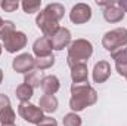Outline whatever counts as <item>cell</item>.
<instances>
[{
  "label": "cell",
  "mask_w": 127,
  "mask_h": 126,
  "mask_svg": "<svg viewBox=\"0 0 127 126\" xmlns=\"http://www.w3.org/2000/svg\"><path fill=\"white\" fill-rule=\"evenodd\" d=\"M65 9L61 3H49L35 18L37 27L46 37H52L59 30V21L64 18Z\"/></svg>",
  "instance_id": "6da1fadb"
},
{
  "label": "cell",
  "mask_w": 127,
  "mask_h": 126,
  "mask_svg": "<svg viewBox=\"0 0 127 126\" xmlns=\"http://www.w3.org/2000/svg\"><path fill=\"white\" fill-rule=\"evenodd\" d=\"M97 101V92L89 85V82L72 83L71 85V99L69 108L72 113L83 111L86 107H90Z\"/></svg>",
  "instance_id": "7a4b0ae2"
},
{
  "label": "cell",
  "mask_w": 127,
  "mask_h": 126,
  "mask_svg": "<svg viewBox=\"0 0 127 126\" xmlns=\"http://www.w3.org/2000/svg\"><path fill=\"white\" fill-rule=\"evenodd\" d=\"M92 54H93V45L86 39H77V40L71 42V45L68 48L66 64L69 65V68L81 63L86 64V61L92 57Z\"/></svg>",
  "instance_id": "3957f363"
},
{
  "label": "cell",
  "mask_w": 127,
  "mask_h": 126,
  "mask_svg": "<svg viewBox=\"0 0 127 126\" xmlns=\"http://www.w3.org/2000/svg\"><path fill=\"white\" fill-rule=\"evenodd\" d=\"M102 46L111 54L127 46V28L120 27V28H114L111 31L105 33L102 39Z\"/></svg>",
  "instance_id": "277c9868"
},
{
  "label": "cell",
  "mask_w": 127,
  "mask_h": 126,
  "mask_svg": "<svg viewBox=\"0 0 127 126\" xmlns=\"http://www.w3.org/2000/svg\"><path fill=\"white\" fill-rule=\"evenodd\" d=\"M18 114L28 123L31 125H37L44 116H43V111L40 107L34 105L31 102H21L18 105Z\"/></svg>",
  "instance_id": "5b68a950"
},
{
  "label": "cell",
  "mask_w": 127,
  "mask_h": 126,
  "mask_svg": "<svg viewBox=\"0 0 127 126\" xmlns=\"http://www.w3.org/2000/svg\"><path fill=\"white\" fill-rule=\"evenodd\" d=\"M27 46V36L22 31H13L7 39L3 40V48L9 54H16Z\"/></svg>",
  "instance_id": "8992f818"
},
{
  "label": "cell",
  "mask_w": 127,
  "mask_h": 126,
  "mask_svg": "<svg viewBox=\"0 0 127 126\" xmlns=\"http://www.w3.org/2000/svg\"><path fill=\"white\" fill-rule=\"evenodd\" d=\"M92 18V7L86 3H77L69 12V19L74 24H84Z\"/></svg>",
  "instance_id": "52a82bcc"
},
{
  "label": "cell",
  "mask_w": 127,
  "mask_h": 126,
  "mask_svg": "<svg viewBox=\"0 0 127 126\" xmlns=\"http://www.w3.org/2000/svg\"><path fill=\"white\" fill-rule=\"evenodd\" d=\"M12 67L16 73H22V74H27L34 70L35 67V58L32 57L31 54H21L18 55L13 63H12Z\"/></svg>",
  "instance_id": "ba28073f"
},
{
  "label": "cell",
  "mask_w": 127,
  "mask_h": 126,
  "mask_svg": "<svg viewBox=\"0 0 127 126\" xmlns=\"http://www.w3.org/2000/svg\"><path fill=\"white\" fill-rule=\"evenodd\" d=\"M15 117L16 114L10 105V99L4 94H0V122L1 125H13Z\"/></svg>",
  "instance_id": "9c48e42d"
},
{
  "label": "cell",
  "mask_w": 127,
  "mask_h": 126,
  "mask_svg": "<svg viewBox=\"0 0 127 126\" xmlns=\"http://www.w3.org/2000/svg\"><path fill=\"white\" fill-rule=\"evenodd\" d=\"M50 42L55 51H62L64 48L71 45V31L65 27H59V30L50 37Z\"/></svg>",
  "instance_id": "30bf717a"
},
{
  "label": "cell",
  "mask_w": 127,
  "mask_h": 126,
  "mask_svg": "<svg viewBox=\"0 0 127 126\" xmlns=\"http://www.w3.org/2000/svg\"><path fill=\"white\" fill-rule=\"evenodd\" d=\"M52 51H53V46H52V42H50V37H40L34 42L32 45V52L37 58H41V57H47V55H52Z\"/></svg>",
  "instance_id": "8fae6325"
},
{
  "label": "cell",
  "mask_w": 127,
  "mask_h": 126,
  "mask_svg": "<svg viewBox=\"0 0 127 126\" xmlns=\"http://www.w3.org/2000/svg\"><path fill=\"white\" fill-rule=\"evenodd\" d=\"M111 76V65L108 61H99L93 67V80L95 83H105Z\"/></svg>",
  "instance_id": "7c38bea8"
},
{
  "label": "cell",
  "mask_w": 127,
  "mask_h": 126,
  "mask_svg": "<svg viewBox=\"0 0 127 126\" xmlns=\"http://www.w3.org/2000/svg\"><path fill=\"white\" fill-rule=\"evenodd\" d=\"M41 89L44 91V94L53 95L56 94L61 88V83H59V79L56 76H44L41 79V83H40Z\"/></svg>",
  "instance_id": "4fadbf2b"
},
{
  "label": "cell",
  "mask_w": 127,
  "mask_h": 126,
  "mask_svg": "<svg viewBox=\"0 0 127 126\" xmlns=\"http://www.w3.org/2000/svg\"><path fill=\"white\" fill-rule=\"evenodd\" d=\"M103 18H105L106 22H120L124 18V12L118 7V4L115 1L112 6L103 9Z\"/></svg>",
  "instance_id": "5bb4252c"
},
{
  "label": "cell",
  "mask_w": 127,
  "mask_h": 126,
  "mask_svg": "<svg viewBox=\"0 0 127 126\" xmlns=\"http://www.w3.org/2000/svg\"><path fill=\"white\" fill-rule=\"evenodd\" d=\"M89 77V70H87V65L84 63L77 64L71 68V79H72V83H81V82H89L87 80Z\"/></svg>",
  "instance_id": "9a60e30c"
},
{
  "label": "cell",
  "mask_w": 127,
  "mask_h": 126,
  "mask_svg": "<svg viewBox=\"0 0 127 126\" xmlns=\"http://www.w3.org/2000/svg\"><path fill=\"white\" fill-rule=\"evenodd\" d=\"M40 108L43 113H55L58 110V99L55 95L44 94L40 98Z\"/></svg>",
  "instance_id": "2e32d148"
},
{
  "label": "cell",
  "mask_w": 127,
  "mask_h": 126,
  "mask_svg": "<svg viewBox=\"0 0 127 126\" xmlns=\"http://www.w3.org/2000/svg\"><path fill=\"white\" fill-rule=\"evenodd\" d=\"M32 95H34V89L30 85H27V83H22V85H19L16 88V98L21 102H28L31 99Z\"/></svg>",
  "instance_id": "e0dca14e"
},
{
  "label": "cell",
  "mask_w": 127,
  "mask_h": 126,
  "mask_svg": "<svg viewBox=\"0 0 127 126\" xmlns=\"http://www.w3.org/2000/svg\"><path fill=\"white\" fill-rule=\"evenodd\" d=\"M53 64H55V57H53V54H52V55H47V57L35 58V68H38V70H47V68H50Z\"/></svg>",
  "instance_id": "ac0fdd59"
},
{
  "label": "cell",
  "mask_w": 127,
  "mask_h": 126,
  "mask_svg": "<svg viewBox=\"0 0 127 126\" xmlns=\"http://www.w3.org/2000/svg\"><path fill=\"white\" fill-rule=\"evenodd\" d=\"M21 6H22V9H24V12L25 13H34V12H38V9L41 7V1L40 0H24L22 3H21Z\"/></svg>",
  "instance_id": "d6986e66"
},
{
  "label": "cell",
  "mask_w": 127,
  "mask_h": 126,
  "mask_svg": "<svg viewBox=\"0 0 127 126\" xmlns=\"http://www.w3.org/2000/svg\"><path fill=\"white\" fill-rule=\"evenodd\" d=\"M24 83L30 85L32 89L37 88V86H40L41 80H40V77H38V71H34V70H32L30 73H27V74H25V79H24Z\"/></svg>",
  "instance_id": "ffe728a7"
},
{
  "label": "cell",
  "mask_w": 127,
  "mask_h": 126,
  "mask_svg": "<svg viewBox=\"0 0 127 126\" xmlns=\"http://www.w3.org/2000/svg\"><path fill=\"white\" fill-rule=\"evenodd\" d=\"M62 123L64 126H81V117L77 113H68L65 114Z\"/></svg>",
  "instance_id": "44dd1931"
},
{
  "label": "cell",
  "mask_w": 127,
  "mask_h": 126,
  "mask_svg": "<svg viewBox=\"0 0 127 126\" xmlns=\"http://www.w3.org/2000/svg\"><path fill=\"white\" fill-rule=\"evenodd\" d=\"M13 31H16V30H15V24H13L12 21H4L3 25L0 27V40L7 39Z\"/></svg>",
  "instance_id": "7402d4cb"
},
{
  "label": "cell",
  "mask_w": 127,
  "mask_h": 126,
  "mask_svg": "<svg viewBox=\"0 0 127 126\" xmlns=\"http://www.w3.org/2000/svg\"><path fill=\"white\" fill-rule=\"evenodd\" d=\"M112 60H115V64H123V63H127V46L115 51L111 54Z\"/></svg>",
  "instance_id": "603a6c76"
},
{
  "label": "cell",
  "mask_w": 127,
  "mask_h": 126,
  "mask_svg": "<svg viewBox=\"0 0 127 126\" xmlns=\"http://www.w3.org/2000/svg\"><path fill=\"white\" fill-rule=\"evenodd\" d=\"M1 9L4 12H15L18 7H19V1H15V0H4L0 3Z\"/></svg>",
  "instance_id": "cb8c5ba5"
},
{
  "label": "cell",
  "mask_w": 127,
  "mask_h": 126,
  "mask_svg": "<svg viewBox=\"0 0 127 126\" xmlns=\"http://www.w3.org/2000/svg\"><path fill=\"white\" fill-rule=\"evenodd\" d=\"M37 126H58V122L53 119V117H50V116H44L38 123Z\"/></svg>",
  "instance_id": "d4e9b609"
},
{
  "label": "cell",
  "mask_w": 127,
  "mask_h": 126,
  "mask_svg": "<svg viewBox=\"0 0 127 126\" xmlns=\"http://www.w3.org/2000/svg\"><path fill=\"white\" fill-rule=\"evenodd\" d=\"M115 70L120 76L126 77L127 79V63H123V64H115Z\"/></svg>",
  "instance_id": "484cf974"
},
{
  "label": "cell",
  "mask_w": 127,
  "mask_h": 126,
  "mask_svg": "<svg viewBox=\"0 0 127 126\" xmlns=\"http://www.w3.org/2000/svg\"><path fill=\"white\" fill-rule=\"evenodd\" d=\"M117 4H118V7L126 13V12H127V0H118V1H117Z\"/></svg>",
  "instance_id": "4316f807"
},
{
  "label": "cell",
  "mask_w": 127,
  "mask_h": 126,
  "mask_svg": "<svg viewBox=\"0 0 127 126\" xmlns=\"http://www.w3.org/2000/svg\"><path fill=\"white\" fill-rule=\"evenodd\" d=\"M1 80H3V71H1V68H0V83H1Z\"/></svg>",
  "instance_id": "83f0119b"
},
{
  "label": "cell",
  "mask_w": 127,
  "mask_h": 126,
  "mask_svg": "<svg viewBox=\"0 0 127 126\" xmlns=\"http://www.w3.org/2000/svg\"><path fill=\"white\" fill-rule=\"evenodd\" d=\"M3 22H4V21H3V19H1V18H0V27H1V25H3Z\"/></svg>",
  "instance_id": "f1b7e54d"
},
{
  "label": "cell",
  "mask_w": 127,
  "mask_h": 126,
  "mask_svg": "<svg viewBox=\"0 0 127 126\" xmlns=\"http://www.w3.org/2000/svg\"><path fill=\"white\" fill-rule=\"evenodd\" d=\"M1 48H3V46H1V45H0V55H1Z\"/></svg>",
  "instance_id": "f546056e"
},
{
  "label": "cell",
  "mask_w": 127,
  "mask_h": 126,
  "mask_svg": "<svg viewBox=\"0 0 127 126\" xmlns=\"http://www.w3.org/2000/svg\"><path fill=\"white\" fill-rule=\"evenodd\" d=\"M1 126H15V125H1Z\"/></svg>",
  "instance_id": "4dcf8cb0"
}]
</instances>
